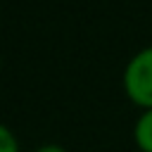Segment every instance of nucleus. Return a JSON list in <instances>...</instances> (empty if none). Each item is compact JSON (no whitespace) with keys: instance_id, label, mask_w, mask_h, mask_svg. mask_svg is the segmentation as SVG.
<instances>
[{"instance_id":"obj_4","label":"nucleus","mask_w":152,"mask_h":152,"mask_svg":"<svg viewBox=\"0 0 152 152\" xmlns=\"http://www.w3.org/2000/svg\"><path fill=\"white\" fill-rule=\"evenodd\" d=\"M36 152H66L62 145H57V142H48V145H40Z\"/></svg>"},{"instance_id":"obj_2","label":"nucleus","mask_w":152,"mask_h":152,"mask_svg":"<svg viewBox=\"0 0 152 152\" xmlns=\"http://www.w3.org/2000/svg\"><path fill=\"white\" fill-rule=\"evenodd\" d=\"M133 142L140 152H152V109H142L133 124Z\"/></svg>"},{"instance_id":"obj_3","label":"nucleus","mask_w":152,"mask_h":152,"mask_svg":"<svg viewBox=\"0 0 152 152\" xmlns=\"http://www.w3.org/2000/svg\"><path fill=\"white\" fill-rule=\"evenodd\" d=\"M0 152H21L19 138L12 133L10 126H0Z\"/></svg>"},{"instance_id":"obj_1","label":"nucleus","mask_w":152,"mask_h":152,"mask_svg":"<svg viewBox=\"0 0 152 152\" xmlns=\"http://www.w3.org/2000/svg\"><path fill=\"white\" fill-rule=\"evenodd\" d=\"M121 86L126 97L142 109H152V45L138 50L124 66Z\"/></svg>"}]
</instances>
